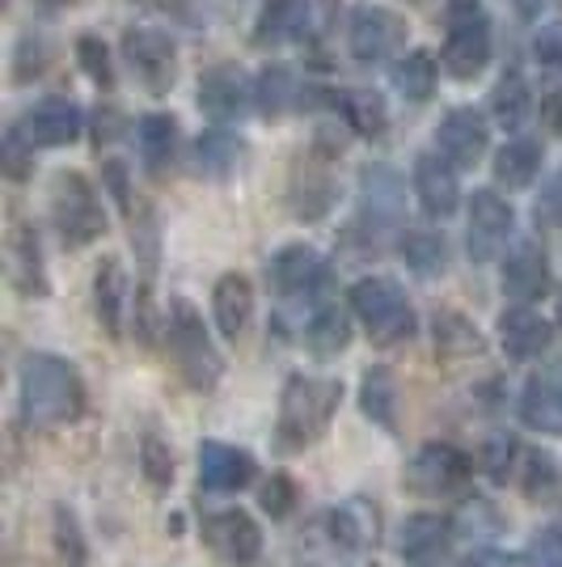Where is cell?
<instances>
[{
	"mask_svg": "<svg viewBox=\"0 0 562 567\" xmlns=\"http://www.w3.org/2000/svg\"><path fill=\"white\" fill-rule=\"evenodd\" d=\"M529 564L533 567H562V529H538L529 543Z\"/></svg>",
	"mask_w": 562,
	"mask_h": 567,
	"instance_id": "cell-42",
	"label": "cell"
},
{
	"mask_svg": "<svg viewBox=\"0 0 562 567\" xmlns=\"http://www.w3.org/2000/svg\"><path fill=\"white\" fill-rule=\"evenodd\" d=\"M538 220H545V225H562V169L545 183V190H541Z\"/></svg>",
	"mask_w": 562,
	"mask_h": 567,
	"instance_id": "cell-46",
	"label": "cell"
},
{
	"mask_svg": "<svg viewBox=\"0 0 562 567\" xmlns=\"http://www.w3.org/2000/svg\"><path fill=\"white\" fill-rule=\"evenodd\" d=\"M322 271H326V262L318 259V250H309V246H288V250H280V255L271 259L267 280L292 297V292H309L313 284L322 280Z\"/></svg>",
	"mask_w": 562,
	"mask_h": 567,
	"instance_id": "cell-22",
	"label": "cell"
},
{
	"mask_svg": "<svg viewBox=\"0 0 562 567\" xmlns=\"http://www.w3.org/2000/svg\"><path fill=\"white\" fill-rule=\"evenodd\" d=\"M360 204L376 225H394L402 216V178L389 166H368L360 178Z\"/></svg>",
	"mask_w": 562,
	"mask_h": 567,
	"instance_id": "cell-23",
	"label": "cell"
},
{
	"mask_svg": "<svg viewBox=\"0 0 562 567\" xmlns=\"http://www.w3.org/2000/svg\"><path fill=\"white\" fill-rule=\"evenodd\" d=\"M352 309L355 318L364 322V331L373 334V343H402V339H415L419 322H415V309L406 301L394 280L385 276H368L352 288Z\"/></svg>",
	"mask_w": 562,
	"mask_h": 567,
	"instance_id": "cell-3",
	"label": "cell"
},
{
	"mask_svg": "<svg viewBox=\"0 0 562 567\" xmlns=\"http://www.w3.org/2000/svg\"><path fill=\"white\" fill-rule=\"evenodd\" d=\"M254 478V457L233 450L225 441H204L199 445V483L208 492H241Z\"/></svg>",
	"mask_w": 562,
	"mask_h": 567,
	"instance_id": "cell-12",
	"label": "cell"
},
{
	"mask_svg": "<svg viewBox=\"0 0 562 567\" xmlns=\"http://www.w3.org/2000/svg\"><path fill=\"white\" fill-rule=\"evenodd\" d=\"M524 492L538 499L554 492V462L545 453H529V478H524Z\"/></svg>",
	"mask_w": 562,
	"mask_h": 567,
	"instance_id": "cell-44",
	"label": "cell"
},
{
	"mask_svg": "<svg viewBox=\"0 0 562 567\" xmlns=\"http://www.w3.org/2000/svg\"><path fill=\"white\" fill-rule=\"evenodd\" d=\"M246 102H250V81L241 76V69H211L204 81H199V106L208 111L211 118H237L246 115Z\"/></svg>",
	"mask_w": 562,
	"mask_h": 567,
	"instance_id": "cell-20",
	"label": "cell"
},
{
	"mask_svg": "<svg viewBox=\"0 0 562 567\" xmlns=\"http://www.w3.org/2000/svg\"><path fill=\"white\" fill-rule=\"evenodd\" d=\"M22 132H9V148H4V166H9V174L13 178H22L25 174V157H22Z\"/></svg>",
	"mask_w": 562,
	"mask_h": 567,
	"instance_id": "cell-49",
	"label": "cell"
},
{
	"mask_svg": "<svg viewBox=\"0 0 562 567\" xmlns=\"http://www.w3.org/2000/svg\"><path fill=\"white\" fill-rule=\"evenodd\" d=\"M102 174H106V183H111V190H115V199L123 204V208H127V204H132V195H127V169L118 166V162H111V166L102 169Z\"/></svg>",
	"mask_w": 562,
	"mask_h": 567,
	"instance_id": "cell-50",
	"label": "cell"
},
{
	"mask_svg": "<svg viewBox=\"0 0 562 567\" xmlns=\"http://www.w3.org/2000/svg\"><path fill=\"white\" fill-rule=\"evenodd\" d=\"M51 220L64 237V246H90L106 229L102 199L81 174H55V183H51Z\"/></svg>",
	"mask_w": 562,
	"mask_h": 567,
	"instance_id": "cell-6",
	"label": "cell"
},
{
	"mask_svg": "<svg viewBox=\"0 0 562 567\" xmlns=\"http://www.w3.org/2000/svg\"><path fill=\"white\" fill-rule=\"evenodd\" d=\"M174 144H178V123L169 115H144L140 118V153L153 169H162L174 157Z\"/></svg>",
	"mask_w": 562,
	"mask_h": 567,
	"instance_id": "cell-34",
	"label": "cell"
},
{
	"mask_svg": "<svg viewBox=\"0 0 562 567\" xmlns=\"http://www.w3.org/2000/svg\"><path fill=\"white\" fill-rule=\"evenodd\" d=\"M398 550L410 567H445L448 555V520L419 513V517H406L398 534Z\"/></svg>",
	"mask_w": 562,
	"mask_h": 567,
	"instance_id": "cell-15",
	"label": "cell"
},
{
	"mask_svg": "<svg viewBox=\"0 0 562 567\" xmlns=\"http://www.w3.org/2000/svg\"><path fill=\"white\" fill-rule=\"evenodd\" d=\"M296 504V487H292V478L288 474H271V483L262 487V508L271 513V517H288V508Z\"/></svg>",
	"mask_w": 562,
	"mask_h": 567,
	"instance_id": "cell-43",
	"label": "cell"
},
{
	"mask_svg": "<svg viewBox=\"0 0 562 567\" xmlns=\"http://www.w3.org/2000/svg\"><path fill=\"white\" fill-rule=\"evenodd\" d=\"M330 538L347 550H368L381 538V517H376V504L368 499H347L330 513Z\"/></svg>",
	"mask_w": 562,
	"mask_h": 567,
	"instance_id": "cell-21",
	"label": "cell"
},
{
	"mask_svg": "<svg viewBox=\"0 0 562 567\" xmlns=\"http://www.w3.org/2000/svg\"><path fill=\"white\" fill-rule=\"evenodd\" d=\"M55 546H60V555L69 559L72 567L85 564V543H81V525L72 517L69 508H55Z\"/></svg>",
	"mask_w": 562,
	"mask_h": 567,
	"instance_id": "cell-40",
	"label": "cell"
},
{
	"mask_svg": "<svg viewBox=\"0 0 562 567\" xmlns=\"http://www.w3.org/2000/svg\"><path fill=\"white\" fill-rule=\"evenodd\" d=\"M241 153H246V144L229 136V132H204L199 141H195V162L204 174L211 178H225V174H233L237 162H241Z\"/></svg>",
	"mask_w": 562,
	"mask_h": 567,
	"instance_id": "cell-31",
	"label": "cell"
},
{
	"mask_svg": "<svg viewBox=\"0 0 562 567\" xmlns=\"http://www.w3.org/2000/svg\"><path fill=\"white\" fill-rule=\"evenodd\" d=\"M512 234V208L495 195V190H478L469 199V255L473 262H491Z\"/></svg>",
	"mask_w": 562,
	"mask_h": 567,
	"instance_id": "cell-11",
	"label": "cell"
},
{
	"mask_svg": "<svg viewBox=\"0 0 562 567\" xmlns=\"http://www.w3.org/2000/svg\"><path fill=\"white\" fill-rule=\"evenodd\" d=\"M211 309H216V327L225 339H237L250 322V309H254V288L246 276H225L211 292Z\"/></svg>",
	"mask_w": 562,
	"mask_h": 567,
	"instance_id": "cell-24",
	"label": "cell"
},
{
	"mask_svg": "<svg viewBox=\"0 0 562 567\" xmlns=\"http://www.w3.org/2000/svg\"><path fill=\"white\" fill-rule=\"evenodd\" d=\"M545 288H550V262L541 255V246L538 241H520L503 262V292L520 306H529Z\"/></svg>",
	"mask_w": 562,
	"mask_h": 567,
	"instance_id": "cell-16",
	"label": "cell"
},
{
	"mask_svg": "<svg viewBox=\"0 0 562 567\" xmlns=\"http://www.w3.org/2000/svg\"><path fill=\"white\" fill-rule=\"evenodd\" d=\"M85 406V390L69 360L34 352L22 360V411L34 427L69 424Z\"/></svg>",
	"mask_w": 562,
	"mask_h": 567,
	"instance_id": "cell-1",
	"label": "cell"
},
{
	"mask_svg": "<svg viewBox=\"0 0 562 567\" xmlns=\"http://www.w3.org/2000/svg\"><path fill=\"white\" fill-rule=\"evenodd\" d=\"M482 348L487 343H482V334L469 318L452 313V309L436 313V352L445 360H469V355H482Z\"/></svg>",
	"mask_w": 562,
	"mask_h": 567,
	"instance_id": "cell-27",
	"label": "cell"
},
{
	"mask_svg": "<svg viewBox=\"0 0 562 567\" xmlns=\"http://www.w3.org/2000/svg\"><path fill=\"white\" fill-rule=\"evenodd\" d=\"M309 0H271L262 9V18L254 25V39L258 43H288V39H301L309 30Z\"/></svg>",
	"mask_w": 562,
	"mask_h": 567,
	"instance_id": "cell-26",
	"label": "cell"
},
{
	"mask_svg": "<svg viewBox=\"0 0 562 567\" xmlns=\"http://www.w3.org/2000/svg\"><path fill=\"white\" fill-rule=\"evenodd\" d=\"M512 441H491V474L495 478H508V466H512Z\"/></svg>",
	"mask_w": 562,
	"mask_h": 567,
	"instance_id": "cell-48",
	"label": "cell"
},
{
	"mask_svg": "<svg viewBox=\"0 0 562 567\" xmlns=\"http://www.w3.org/2000/svg\"><path fill=\"white\" fill-rule=\"evenodd\" d=\"M520 420L538 432H562V394L554 381L533 378L520 399Z\"/></svg>",
	"mask_w": 562,
	"mask_h": 567,
	"instance_id": "cell-29",
	"label": "cell"
},
{
	"mask_svg": "<svg viewBox=\"0 0 562 567\" xmlns=\"http://www.w3.org/2000/svg\"><path fill=\"white\" fill-rule=\"evenodd\" d=\"M541 169V144L538 141H512L508 148H499L495 157V178L508 190L529 187Z\"/></svg>",
	"mask_w": 562,
	"mask_h": 567,
	"instance_id": "cell-30",
	"label": "cell"
},
{
	"mask_svg": "<svg viewBox=\"0 0 562 567\" xmlns=\"http://www.w3.org/2000/svg\"><path fill=\"white\" fill-rule=\"evenodd\" d=\"M25 144H43V148H60V144H72L81 136V111L69 97H48L39 102L22 123Z\"/></svg>",
	"mask_w": 562,
	"mask_h": 567,
	"instance_id": "cell-14",
	"label": "cell"
},
{
	"mask_svg": "<svg viewBox=\"0 0 562 567\" xmlns=\"http://www.w3.org/2000/svg\"><path fill=\"white\" fill-rule=\"evenodd\" d=\"M469 478V462L461 450H452V445H423L415 457H410V466H406V487L415 492V496H452L457 487H466Z\"/></svg>",
	"mask_w": 562,
	"mask_h": 567,
	"instance_id": "cell-8",
	"label": "cell"
},
{
	"mask_svg": "<svg viewBox=\"0 0 562 567\" xmlns=\"http://www.w3.org/2000/svg\"><path fill=\"white\" fill-rule=\"evenodd\" d=\"M415 190H419V204L427 216H452L457 213V199H461V187H457V169L440 162L436 153H423L415 162Z\"/></svg>",
	"mask_w": 562,
	"mask_h": 567,
	"instance_id": "cell-17",
	"label": "cell"
},
{
	"mask_svg": "<svg viewBox=\"0 0 562 567\" xmlns=\"http://www.w3.org/2000/svg\"><path fill=\"white\" fill-rule=\"evenodd\" d=\"M305 343H309V352L322 355V360H326V355H339L352 343V322H347L339 309H322V313L309 322Z\"/></svg>",
	"mask_w": 562,
	"mask_h": 567,
	"instance_id": "cell-32",
	"label": "cell"
},
{
	"mask_svg": "<svg viewBox=\"0 0 562 567\" xmlns=\"http://www.w3.org/2000/svg\"><path fill=\"white\" fill-rule=\"evenodd\" d=\"M440 153H445L452 166H478L482 157H487V118L478 115V111H452L445 115L440 123Z\"/></svg>",
	"mask_w": 562,
	"mask_h": 567,
	"instance_id": "cell-13",
	"label": "cell"
},
{
	"mask_svg": "<svg viewBox=\"0 0 562 567\" xmlns=\"http://www.w3.org/2000/svg\"><path fill=\"white\" fill-rule=\"evenodd\" d=\"M466 567H520V564H516L512 555H503V550H473Z\"/></svg>",
	"mask_w": 562,
	"mask_h": 567,
	"instance_id": "cell-51",
	"label": "cell"
},
{
	"mask_svg": "<svg viewBox=\"0 0 562 567\" xmlns=\"http://www.w3.org/2000/svg\"><path fill=\"white\" fill-rule=\"evenodd\" d=\"M204 538H208V546L225 564L246 567L262 555V529H258V520L250 517V513H241V508H229V513H216V517L204 520Z\"/></svg>",
	"mask_w": 562,
	"mask_h": 567,
	"instance_id": "cell-10",
	"label": "cell"
},
{
	"mask_svg": "<svg viewBox=\"0 0 562 567\" xmlns=\"http://www.w3.org/2000/svg\"><path fill=\"white\" fill-rule=\"evenodd\" d=\"M4 255H9V276L22 288L25 297L34 292H48V276H43V255H39V237L25 220L9 225V241H4Z\"/></svg>",
	"mask_w": 562,
	"mask_h": 567,
	"instance_id": "cell-19",
	"label": "cell"
},
{
	"mask_svg": "<svg viewBox=\"0 0 562 567\" xmlns=\"http://www.w3.org/2000/svg\"><path fill=\"white\" fill-rule=\"evenodd\" d=\"M123 301H127V276H123L118 259H102L94 276V309L102 331L111 339L123 334Z\"/></svg>",
	"mask_w": 562,
	"mask_h": 567,
	"instance_id": "cell-25",
	"label": "cell"
},
{
	"mask_svg": "<svg viewBox=\"0 0 562 567\" xmlns=\"http://www.w3.org/2000/svg\"><path fill=\"white\" fill-rule=\"evenodd\" d=\"M169 348H174V360H178L187 385H195V390H211L220 381V373H225V360L211 348L208 331H204V318L190 309V301H174L169 306Z\"/></svg>",
	"mask_w": 562,
	"mask_h": 567,
	"instance_id": "cell-5",
	"label": "cell"
},
{
	"mask_svg": "<svg viewBox=\"0 0 562 567\" xmlns=\"http://www.w3.org/2000/svg\"><path fill=\"white\" fill-rule=\"evenodd\" d=\"M491 111L503 127H520V123H524V115H529V85H524V76L512 72V76H503V81L495 85Z\"/></svg>",
	"mask_w": 562,
	"mask_h": 567,
	"instance_id": "cell-36",
	"label": "cell"
},
{
	"mask_svg": "<svg viewBox=\"0 0 562 567\" xmlns=\"http://www.w3.org/2000/svg\"><path fill=\"white\" fill-rule=\"evenodd\" d=\"M541 123H545L554 136H562V90L541 97Z\"/></svg>",
	"mask_w": 562,
	"mask_h": 567,
	"instance_id": "cell-47",
	"label": "cell"
},
{
	"mask_svg": "<svg viewBox=\"0 0 562 567\" xmlns=\"http://www.w3.org/2000/svg\"><path fill=\"white\" fill-rule=\"evenodd\" d=\"M448 39H445V69L457 81H469L487 69L491 60V22L478 0H448L445 9Z\"/></svg>",
	"mask_w": 562,
	"mask_h": 567,
	"instance_id": "cell-4",
	"label": "cell"
},
{
	"mask_svg": "<svg viewBox=\"0 0 562 567\" xmlns=\"http://www.w3.org/2000/svg\"><path fill=\"white\" fill-rule=\"evenodd\" d=\"M140 466L153 487H169L174 483V453H169V445H165L157 432H148L140 441Z\"/></svg>",
	"mask_w": 562,
	"mask_h": 567,
	"instance_id": "cell-38",
	"label": "cell"
},
{
	"mask_svg": "<svg viewBox=\"0 0 562 567\" xmlns=\"http://www.w3.org/2000/svg\"><path fill=\"white\" fill-rule=\"evenodd\" d=\"M339 399H343V385L330 378H288L280 399V427H275V441H280L283 453H296L313 445L322 432L330 427L334 411H339Z\"/></svg>",
	"mask_w": 562,
	"mask_h": 567,
	"instance_id": "cell-2",
	"label": "cell"
},
{
	"mask_svg": "<svg viewBox=\"0 0 562 567\" xmlns=\"http://www.w3.org/2000/svg\"><path fill=\"white\" fill-rule=\"evenodd\" d=\"M360 406L364 415L381 427L398 424V381L389 369H368L364 373V385H360Z\"/></svg>",
	"mask_w": 562,
	"mask_h": 567,
	"instance_id": "cell-28",
	"label": "cell"
},
{
	"mask_svg": "<svg viewBox=\"0 0 562 567\" xmlns=\"http://www.w3.org/2000/svg\"><path fill=\"white\" fill-rule=\"evenodd\" d=\"M76 55H81V69L90 72L97 85H111V81H115V72H111V51L102 48V39L85 34V39L76 43Z\"/></svg>",
	"mask_w": 562,
	"mask_h": 567,
	"instance_id": "cell-41",
	"label": "cell"
},
{
	"mask_svg": "<svg viewBox=\"0 0 562 567\" xmlns=\"http://www.w3.org/2000/svg\"><path fill=\"white\" fill-rule=\"evenodd\" d=\"M39 4H48V9H55V4H72V0H39Z\"/></svg>",
	"mask_w": 562,
	"mask_h": 567,
	"instance_id": "cell-52",
	"label": "cell"
},
{
	"mask_svg": "<svg viewBox=\"0 0 562 567\" xmlns=\"http://www.w3.org/2000/svg\"><path fill=\"white\" fill-rule=\"evenodd\" d=\"M533 55H538L545 69L562 72V25H545L533 39Z\"/></svg>",
	"mask_w": 562,
	"mask_h": 567,
	"instance_id": "cell-45",
	"label": "cell"
},
{
	"mask_svg": "<svg viewBox=\"0 0 562 567\" xmlns=\"http://www.w3.org/2000/svg\"><path fill=\"white\" fill-rule=\"evenodd\" d=\"M254 97H258V106H262V115H283L288 102H292V72L283 69V64L267 69L258 76Z\"/></svg>",
	"mask_w": 562,
	"mask_h": 567,
	"instance_id": "cell-37",
	"label": "cell"
},
{
	"mask_svg": "<svg viewBox=\"0 0 562 567\" xmlns=\"http://www.w3.org/2000/svg\"><path fill=\"white\" fill-rule=\"evenodd\" d=\"M123 51H127V60L136 64L140 81L153 94H165L174 85V76H178V48H174L169 34H162V30H127L123 34Z\"/></svg>",
	"mask_w": 562,
	"mask_h": 567,
	"instance_id": "cell-9",
	"label": "cell"
},
{
	"mask_svg": "<svg viewBox=\"0 0 562 567\" xmlns=\"http://www.w3.org/2000/svg\"><path fill=\"white\" fill-rule=\"evenodd\" d=\"M406 39V18L385 9V4H355L352 25H347V43L360 64H381L402 48Z\"/></svg>",
	"mask_w": 562,
	"mask_h": 567,
	"instance_id": "cell-7",
	"label": "cell"
},
{
	"mask_svg": "<svg viewBox=\"0 0 562 567\" xmlns=\"http://www.w3.org/2000/svg\"><path fill=\"white\" fill-rule=\"evenodd\" d=\"M550 334H554L550 322L529 306H516L499 318V339H503V352L512 355V360H533V355H541L550 348Z\"/></svg>",
	"mask_w": 562,
	"mask_h": 567,
	"instance_id": "cell-18",
	"label": "cell"
},
{
	"mask_svg": "<svg viewBox=\"0 0 562 567\" xmlns=\"http://www.w3.org/2000/svg\"><path fill=\"white\" fill-rule=\"evenodd\" d=\"M554 385H559V394H562V369H559V378H554Z\"/></svg>",
	"mask_w": 562,
	"mask_h": 567,
	"instance_id": "cell-53",
	"label": "cell"
},
{
	"mask_svg": "<svg viewBox=\"0 0 562 567\" xmlns=\"http://www.w3.org/2000/svg\"><path fill=\"white\" fill-rule=\"evenodd\" d=\"M343 106H347V115H352V123L364 136H376V132L385 127V106H381L376 94H347Z\"/></svg>",
	"mask_w": 562,
	"mask_h": 567,
	"instance_id": "cell-39",
	"label": "cell"
},
{
	"mask_svg": "<svg viewBox=\"0 0 562 567\" xmlns=\"http://www.w3.org/2000/svg\"><path fill=\"white\" fill-rule=\"evenodd\" d=\"M559 313H562V306H559Z\"/></svg>",
	"mask_w": 562,
	"mask_h": 567,
	"instance_id": "cell-54",
	"label": "cell"
},
{
	"mask_svg": "<svg viewBox=\"0 0 562 567\" xmlns=\"http://www.w3.org/2000/svg\"><path fill=\"white\" fill-rule=\"evenodd\" d=\"M394 90H398L406 102H427L431 90H436V60H431L427 51L406 55L398 69H394Z\"/></svg>",
	"mask_w": 562,
	"mask_h": 567,
	"instance_id": "cell-33",
	"label": "cell"
},
{
	"mask_svg": "<svg viewBox=\"0 0 562 567\" xmlns=\"http://www.w3.org/2000/svg\"><path fill=\"white\" fill-rule=\"evenodd\" d=\"M402 259L410 262L419 276H440L448 267V246L436 234H406L402 237Z\"/></svg>",
	"mask_w": 562,
	"mask_h": 567,
	"instance_id": "cell-35",
	"label": "cell"
}]
</instances>
